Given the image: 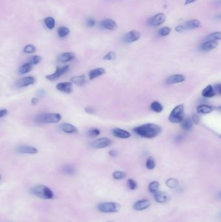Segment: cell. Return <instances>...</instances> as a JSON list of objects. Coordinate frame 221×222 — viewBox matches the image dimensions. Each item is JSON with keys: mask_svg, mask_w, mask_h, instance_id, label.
<instances>
[{"mask_svg": "<svg viewBox=\"0 0 221 222\" xmlns=\"http://www.w3.org/2000/svg\"><path fill=\"white\" fill-rule=\"evenodd\" d=\"M112 134L114 136L122 139H127L131 136V135L127 130L117 127L112 129Z\"/></svg>", "mask_w": 221, "mask_h": 222, "instance_id": "cell-17", "label": "cell"}, {"mask_svg": "<svg viewBox=\"0 0 221 222\" xmlns=\"http://www.w3.org/2000/svg\"><path fill=\"white\" fill-rule=\"evenodd\" d=\"M7 114H8V110L7 109H5V108L2 109L1 110H0V117H1V118H3V117L5 116Z\"/></svg>", "mask_w": 221, "mask_h": 222, "instance_id": "cell-47", "label": "cell"}, {"mask_svg": "<svg viewBox=\"0 0 221 222\" xmlns=\"http://www.w3.org/2000/svg\"><path fill=\"white\" fill-rule=\"evenodd\" d=\"M202 94L204 97H207V98H210V97H213L215 96L216 92L215 90L214 89V88L212 86V85H208L203 90Z\"/></svg>", "mask_w": 221, "mask_h": 222, "instance_id": "cell-24", "label": "cell"}, {"mask_svg": "<svg viewBox=\"0 0 221 222\" xmlns=\"http://www.w3.org/2000/svg\"><path fill=\"white\" fill-rule=\"evenodd\" d=\"M97 209L103 213H114L119 210L120 205L115 202L101 203L97 205Z\"/></svg>", "mask_w": 221, "mask_h": 222, "instance_id": "cell-5", "label": "cell"}, {"mask_svg": "<svg viewBox=\"0 0 221 222\" xmlns=\"http://www.w3.org/2000/svg\"><path fill=\"white\" fill-rule=\"evenodd\" d=\"M63 172L67 175H73L75 173V168L71 165H66L63 168Z\"/></svg>", "mask_w": 221, "mask_h": 222, "instance_id": "cell-35", "label": "cell"}, {"mask_svg": "<svg viewBox=\"0 0 221 222\" xmlns=\"http://www.w3.org/2000/svg\"><path fill=\"white\" fill-rule=\"evenodd\" d=\"M220 138H221V135H220Z\"/></svg>", "mask_w": 221, "mask_h": 222, "instance_id": "cell-56", "label": "cell"}, {"mask_svg": "<svg viewBox=\"0 0 221 222\" xmlns=\"http://www.w3.org/2000/svg\"><path fill=\"white\" fill-rule=\"evenodd\" d=\"M216 94L221 96V84H217L214 86Z\"/></svg>", "mask_w": 221, "mask_h": 222, "instance_id": "cell-43", "label": "cell"}, {"mask_svg": "<svg viewBox=\"0 0 221 222\" xmlns=\"http://www.w3.org/2000/svg\"><path fill=\"white\" fill-rule=\"evenodd\" d=\"M198 1V0H186V2L184 3V5H189L191 3H194L195 2Z\"/></svg>", "mask_w": 221, "mask_h": 222, "instance_id": "cell-49", "label": "cell"}, {"mask_svg": "<svg viewBox=\"0 0 221 222\" xmlns=\"http://www.w3.org/2000/svg\"><path fill=\"white\" fill-rule=\"evenodd\" d=\"M207 40H221V31H218V32H214L209 34L207 37H206Z\"/></svg>", "mask_w": 221, "mask_h": 222, "instance_id": "cell-33", "label": "cell"}, {"mask_svg": "<svg viewBox=\"0 0 221 222\" xmlns=\"http://www.w3.org/2000/svg\"><path fill=\"white\" fill-rule=\"evenodd\" d=\"M181 126L182 129L186 131H191L193 129V122L192 119L187 117L183 119V121L181 122Z\"/></svg>", "mask_w": 221, "mask_h": 222, "instance_id": "cell-23", "label": "cell"}, {"mask_svg": "<svg viewBox=\"0 0 221 222\" xmlns=\"http://www.w3.org/2000/svg\"><path fill=\"white\" fill-rule=\"evenodd\" d=\"M218 46V42L215 40H208L207 42L201 44L200 49L205 52H209L215 49Z\"/></svg>", "mask_w": 221, "mask_h": 222, "instance_id": "cell-21", "label": "cell"}, {"mask_svg": "<svg viewBox=\"0 0 221 222\" xmlns=\"http://www.w3.org/2000/svg\"><path fill=\"white\" fill-rule=\"evenodd\" d=\"M184 119V107L183 105H177L172 110L169 116V122L171 123H181Z\"/></svg>", "mask_w": 221, "mask_h": 222, "instance_id": "cell-4", "label": "cell"}, {"mask_svg": "<svg viewBox=\"0 0 221 222\" xmlns=\"http://www.w3.org/2000/svg\"><path fill=\"white\" fill-rule=\"evenodd\" d=\"M56 88L60 92L69 94L72 92V83L70 82L59 83L56 85Z\"/></svg>", "mask_w": 221, "mask_h": 222, "instance_id": "cell-16", "label": "cell"}, {"mask_svg": "<svg viewBox=\"0 0 221 222\" xmlns=\"http://www.w3.org/2000/svg\"><path fill=\"white\" fill-rule=\"evenodd\" d=\"M150 108H151L155 113H159L163 110V106L158 102H154L150 105Z\"/></svg>", "mask_w": 221, "mask_h": 222, "instance_id": "cell-30", "label": "cell"}, {"mask_svg": "<svg viewBox=\"0 0 221 222\" xmlns=\"http://www.w3.org/2000/svg\"><path fill=\"white\" fill-rule=\"evenodd\" d=\"M45 94V91L44 90H39V92H38V95L39 96H44Z\"/></svg>", "mask_w": 221, "mask_h": 222, "instance_id": "cell-51", "label": "cell"}, {"mask_svg": "<svg viewBox=\"0 0 221 222\" xmlns=\"http://www.w3.org/2000/svg\"><path fill=\"white\" fill-rule=\"evenodd\" d=\"M134 131L135 133L142 137L153 138L160 134L162 128L158 125L154 124H145L135 127Z\"/></svg>", "mask_w": 221, "mask_h": 222, "instance_id": "cell-1", "label": "cell"}, {"mask_svg": "<svg viewBox=\"0 0 221 222\" xmlns=\"http://www.w3.org/2000/svg\"><path fill=\"white\" fill-rule=\"evenodd\" d=\"M106 71L105 69L103 68H97L95 69H94L89 72L88 74V77L89 80H93L96 79L97 77L103 75L105 74Z\"/></svg>", "mask_w": 221, "mask_h": 222, "instance_id": "cell-22", "label": "cell"}, {"mask_svg": "<svg viewBox=\"0 0 221 222\" xmlns=\"http://www.w3.org/2000/svg\"><path fill=\"white\" fill-rule=\"evenodd\" d=\"M186 77L182 74H175L169 77L166 79L165 83L167 85H173L176 83H182L184 81Z\"/></svg>", "mask_w": 221, "mask_h": 222, "instance_id": "cell-15", "label": "cell"}, {"mask_svg": "<svg viewBox=\"0 0 221 222\" xmlns=\"http://www.w3.org/2000/svg\"><path fill=\"white\" fill-rule=\"evenodd\" d=\"M31 103L33 105H35L38 103V99L36 98V97H33L32 99H31Z\"/></svg>", "mask_w": 221, "mask_h": 222, "instance_id": "cell-50", "label": "cell"}, {"mask_svg": "<svg viewBox=\"0 0 221 222\" xmlns=\"http://www.w3.org/2000/svg\"><path fill=\"white\" fill-rule=\"evenodd\" d=\"M61 118V115L58 113H45L37 116L36 122L40 124H57Z\"/></svg>", "mask_w": 221, "mask_h": 222, "instance_id": "cell-3", "label": "cell"}, {"mask_svg": "<svg viewBox=\"0 0 221 222\" xmlns=\"http://www.w3.org/2000/svg\"><path fill=\"white\" fill-rule=\"evenodd\" d=\"M69 32H70L69 29L66 27L62 26V27H60L58 29V35L60 37H61V38L65 37L67 35H68Z\"/></svg>", "mask_w": 221, "mask_h": 222, "instance_id": "cell-31", "label": "cell"}, {"mask_svg": "<svg viewBox=\"0 0 221 222\" xmlns=\"http://www.w3.org/2000/svg\"><path fill=\"white\" fill-rule=\"evenodd\" d=\"M108 222H113V221H108Z\"/></svg>", "mask_w": 221, "mask_h": 222, "instance_id": "cell-57", "label": "cell"}, {"mask_svg": "<svg viewBox=\"0 0 221 222\" xmlns=\"http://www.w3.org/2000/svg\"><path fill=\"white\" fill-rule=\"evenodd\" d=\"M112 140L108 138H100L95 140L91 144V146L95 149H103L112 144Z\"/></svg>", "mask_w": 221, "mask_h": 222, "instance_id": "cell-9", "label": "cell"}, {"mask_svg": "<svg viewBox=\"0 0 221 222\" xmlns=\"http://www.w3.org/2000/svg\"><path fill=\"white\" fill-rule=\"evenodd\" d=\"M126 174L123 171H116L113 174V177L116 180H121L126 177Z\"/></svg>", "mask_w": 221, "mask_h": 222, "instance_id": "cell-36", "label": "cell"}, {"mask_svg": "<svg viewBox=\"0 0 221 222\" xmlns=\"http://www.w3.org/2000/svg\"><path fill=\"white\" fill-rule=\"evenodd\" d=\"M104 60H113L116 58V54L114 52H110L107 54H106L104 57Z\"/></svg>", "mask_w": 221, "mask_h": 222, "instance_id": "cell-41", "label": "cell"}, {"mask_svg": "<svg viewBox=\"0 0 221 222\" xmlns=\"http://www.w3.org/2000/svg\"><path fill=\"white\" fill-rule=\"evenodd\" d=\"M42 60V58L39 55H34L31 58H30L29 63H31L32 65H36L39 64Z\"/></svg>", "mask_w": 221, "mask_h": 222, "instance_id": "cell-37", "label": "cell"}, {"mask_svg": "<svg viewBox=\"0 0 221 222\" xmlns=\"http://www.w3.org/2000/svg\"><path fill=\"white\" fill-rule=\"evenodd\" d=\"M95 25V19L92 18H89L87 20V25L88 27H94Z\"/></svg>", "mask_w": 221, "mask_h": 222, "instance_id": "cell-45", "label": "cell"}, {"mask_svg": "<svg viewBox=\"0 0 221 222\" xmlns=\"http://www.w3.org/2000/svg\"><path fill=\"white\" fill-rule=\"evenodd\" d=\"M213 108L212 106H209L207 105H202L197 107V111L200 114H209L213 111Z\"/></svg>", "mask_w": 221, "mask_h": 222, "instance_id": "cell-27", "label": "cell"}, {"mask_svg": "<svg viewBox=\"0 0 221 222\" xmlns=\"http://www.w3.org/2000/svg\"><path fill=\"white\" fill-rule=\"evenodd\" d=\"M218 108L220 110H221V106H220V107H218Z\"/></svg>", "mask_w": 221, "mask_h": 222, "instance_id": "cell-55", "label": "cell"}, {"mask_svg": "<svg viewBox=\"0 0 221 222\" xmlns=\"http://www.w3.org/2000/svg\"><path fill=\"white\" fill-rule=\"evenodd\" d=\"M201 26V23L198 19H191L185 22L182 25H180L176 27L175 31L177 32H182L186 30L193 29Z\"/></svg>", "mask_w": 221, "mask_h": 222, "instance_id": "cell-6", "label": "cell"}, {"mask_svg": "<svg viewBox=\"0 0 221 222\" xmlns=\"http://www.w3.org/2000/svg\"><path fill=\"white\" fill-rule=\"evenodd\" d=\"M44 24L49 29H53L55 25V19L52 17H47L44 19Z\"/></svg>", "mask_w": 221, "mask_h": 222, "instance_id": "cell-29", "label": "cell"}, {"mask_svg": "<svg viewBox=\"0 0 221 222\" xmlns=\"http://www.w3.org/2000/svg\"><path fill=\"white\" fill-rule=\"evenodd\" d=\"M36 47H35V46L32 45V44H29L27 45L24 49V52L25 53H33L36 52Z\"/></svg>", "mask_w": 221, "mask_h": 222, "instance_id": "cell-39", "label": "cell"}, {"mask_svg": "<svg viewBox=\"0 0 221 222\" xmlns=\"http://www.w3.org/2000/svg\"><path fill=\"white\" fill-rule=\"evenodd\" d=\"M165 184L170 188H175L178 186L179 183L177 179L174 178H170L166 180Z\"/></svg>", "mask_w": 221, "mask_h": 222, "instance_id": "cell-28", "label": "cell"}, {"mask_svg": "<svg viewBox=\"0 0 221 222\" xmlns=\"http://www.w3.org/2000/svg\"><path fill=\"white\" fill-rule=\"evenodd\" d=\"M166 19V16L164 13H158L151 17L148 20V24L150 26L157 27L164 24Z\"/></svg>", "mask_w": 221, "mask_h": 222, "instance_id": "cell-7", "label": "cell"}, {"mask_svg": "<svg viewBox=\"0 0 221 222\" xmlns=\"http://www.w3.org/2000/svg\"><path fill=\"white\" fill-rule=\"evenodd\" d=\"M85 112L88 114H94L95 113V109L92 107H86L84 108Z\"/></svg>", "mask_w": 221, "mask_h": 222, "instance_id": "cell-44", "label": "cell"}, {"mask_svg": "<svg viewBox=\"0 0 221 222\" xmlns=\"http://www.w3.org/2000/svg\"><path fill=\"white\" fill-rule=\"evenodd\" d=\"M150 206V202L148 199L139 200L134 204L133 208L136 210H143L148 208Z\"/></svg>", "mask_w": 221, "mask_h": 222, "instance_id": "cell-18", "label": "cell"}, {"mask_svg": "<svg viewBox=\"0 0 221 222\" xmlns=\"http://www.w3.org/2000/svg\"><path fill=\"white\" fill-rule=\"evenodd\" d=\"M71 81L77 85L83 86L86 82V78L85 75H83L74 76L71 78Z\"/></svg>", "mask_w": 221, "mask_h": 222, "instance_id": "cell-25", "label": "cell"}, {"mask_svg": "<svg viewBox=\"0 0 221 222\" xmlns=\"http://www.w3.org/2000/svg\"><path fill=\"white\" fill-rule=\"evenodd\" d=\"M218 3L221 5V0H218Z\"/></svg>", "mask_w": 221, "mask_h": 222, "instance_id": "cell-54", "label": "cell"}, {"mask_svg": "<svg viewBox=\"0 0 221 222\" xmlns=\"http://www.w3.org/2000/svg\"><path fill=\"white\" fill-rule=\"evenodd\" d=\"M156 163L152 157H149L146 163V166L148 169H153L155 168Z\"/></svg>", "mask_w": 221, "mask_h": 222, "instance_id": "cell-38", "label": "cell"}, {"mask_svg": "<svg viewBox=\"0 0 221 222\" xmlns=\"http://www.w3.org/2000/svg\"><path fill=\"white\" fill-rule=\"evenodd\" d=\"M141 37V33L136 30H132L126 33L123 36V41L125 43L130 44L134 42L139 39Z\"/></svg>", "mask_w": 221, "mask_h": 222, "instance_id": "cell-10", "label": "cell"}, {"mask_svg": "<svg viewBox=\"0 0 221 222\" xmlns=\"http://www.w3.org/2000/svg\"><path fill=\"white\" fill-rule=\"evenodd\" d=\"M60 128L65 133L75 134L78 133V129H77V127L71 124H68V123L62 124L60 125Z\"/></svg>", "mask_w": 221, "mask_h": 222, "instance_id": "cell-20", "label": "cell"}, {"mask_svg": "<svg viewBox=\"0 0 221 222\" xmlns=\"http://www.w3.org/2000/svg\"><path fill=\"white\" fill-rule=\"evenodd\" d=\"M216 18H217V19H221V14H218V15H217V16H216Z\"/></svg>", "mask_w": 221, "mask_h": 222, "instance_id": "cell-52", "label": "cell"}, {"mask_svg": "<svg viewBox=\"0 0 221 222\" xmlns=\"http://www.w3.org/2000/svg\"><path fill=\"white\" fill-rule=\"evenodd\" d=\"M100 130L97 129V128H94V129H90L88 132V135L89 136L91 137H94V136H97L100 135Z\"/></svg>", "mask_w": 221, "mask_h": 222, "instance_id": "cell-42", "label": "cell"}, {"mask_svg": "<svg viewBox=\"0 0 221 222\" xmlns=\"http://www.w3.org/2000/svg\"><path fill=\"white\" fill-rule=\"evenodd\" d=\"M159 186V184L157 181H153L148 185V190L150 193L154 194L158 191V188Z\"/></svg>", "mask_w": 221, "mask_h": 222, "instance_id": "cell-32", "label": "cell"}, {"mask_svg": "<svg viewBox=\"0 0 221 222\" xmlns=\"http://www.w3.org/2000/svg\"><path fill=\"white\" fill-rule=\"evenodd\" d=\"M32 68H33V65L28 62L19 67V68L18 69V72L19 74H21V75L26 74L29 73V72H31L32 70Z\"/></svg>", "mask_w": 221, "mask_h": 222, "instance_id": "cell-26", "label": "cell"}, {"mask_svg": "<svg viewBox=\"0 0 221 222\" xmlns=\"http://www.w3.org/2000/svg\"><path fill=\"white\" fill-rule=\"evenodd\" d=\"M109 155H110V156H111V157H115L117 156V151H116V150H114V149L110 150V151H109Z\"/></svg>", "mask_w": 221, "mask_h": 222, "instance_id": "cell-48", "label": "cell"}, {"mask_svg": "<svg viewBox=\"0 0 221 222\" xmlns=\"http://www.w3.org/2000/svg\"><path fill=\"white\" fill-rule=\"evenodd\" d=\"M218 197H219L220 198H221V191L218 194Z\"/></svg>", "mask_w": 221, "mask_h": 222, "instance_id": "cell-53", "label": "cell"}, {"mask_svg": "<svg viewBox=\"0 0 221 222\" xmlns=\"http://www.w3.org/2000/svg\"><path fill=\"white\" fill-rule=\"evenodd\" d=\"M30 191L33 195L44 199H51L55 197L53 191L49 187L42 185L35 186L31 188Z\"/></svg>", "mask_w": 221, "mask_h": 222, "instance_id": "cell-2", "label": "cell"}, {"mask_svg": "<svg viewBox=\"0 0 221 222\" xmlns=\"http://www.w3.org/2000/svg\"><path fill=\"white\" fill-rule=\"evenodd\" d=\"M154 197L155 201L159 203H167L170 199V196L168 193L162 191H157L154 194Z\"/></svg>", "mask_w": 221, "mask_h": 222, "instance_id": "cell-11", "label": "cell"}, {"mask_svg": "<svg viewBox=\"0 0 221 222\" xmlns=\"http://www.w3.org/2000/svg\"><path fill=\"white\" fill-rule=\"evenodd\" d=\"M76 57V55L74 53L72 52H66L60 54L58 57V60L60 63H66L74 60Z\"/></svg>", "mask_w": 221, "mask_h": 222, "instance_id": "cell-19", "label": "cell"}, {"mask_svg": "<svg viewBox=\"0 0 221 222\" xmlns=\"http://www.w3.org/2000/svg\"><path fill=\"white\" fill-rule=\"evenodd\" d=\"M69 69V65H66L62 67H57L56 69V71L53 74L46 75V77L49 80H54L55 79H58L60 77H61L65 73L68 72Z\"/></svg>", "mask_w": 221, "mask_h": 222, "instance_id": "cell-8", "label": "cell"}, {"mask_svg": "<svg viewBox=\"0 0 221 222\" xmlns=\"http://www.w3.org/2000/svg\"><path fill=\"white\" fill-rule=\"evenodd\" d=\"M35 83V79L32 76H28L18 80L16 83V86L18 88H24L29 85H33Z\"/></svg>", "mask_w": 221, "mask_h": 222, "instance_id": "cell-13", "label": "cell"}, {"mask_svg": "<svg viewBox=\"0 0 221 222\" xmlns=\"http://www.w3.org/2000/svg\"><path fill=\"white\" fill-rule=\"evenodd\" d=\"M100 25H101L104 29L110 30V31H116L117 29V24L112 19L106 18L103 19L100 22Z\"/></svg>", "mask_w": 221, "mask_h": 222, "instance_id": "cell-14", "label": "cell"}, {"mask_svg": "<svg viewBox=\"0 0 221 222\" xmlns=\"http://www.w3.org/2000/svg\"><path fill=\"white\" fill-rule=\"evenodd\" d=\"M127 186H128V188L130 190H136L137 187V185L136 182L134 180H133L132 179H129L127 180Z\"/></svg>", "mask_w": 221, "mask_h": 222, "instance_id": "cell-40", "label": "cell"}, {"mask_svg": "<svg viewBox=\"0 0 221 222\" xmlns=\"http://www.w3.org/2000/svg\"><path fill=\"white\" fill-rule=\"evenodd\" d=\"M16 151L22 154H36L38 153L37 148L30 146H19L17 147Z\"/></svg>", "mask_w": 221, "mask_h": 222, "instance_id": "cell-12", "label": "cell"}, {"mask_svg": "<svg viewBox=\"0 0 221 222\" xmlns=\"http://www.w3.org/2000/svg\"><path fill=\"white\" fill-rule=\"evenodd\" d=\"M192 121H193V122L195 124H198L199 121H200L198 116L197 115H196V114H193V118H192Z\"/></svg>", "mask_w": 221, "mask_h": 222, "instance_id": "cell-46", "label": "cell"}, {"mask_svg": "<svg viewBox=\"0 0 221 222\" xmlns=\"http://www.w3.org/2000/svg\"><path fill=\"white\" fill-rule=\"evenodd\" d=\"M171 32V29L169 27H164L158 31V35L161 36H165L169 35Z\"/></svg>", "mask_w": 221, "mask_h": 222, "instance_id": "cell-34", "label": "cell"}]
</instances>
